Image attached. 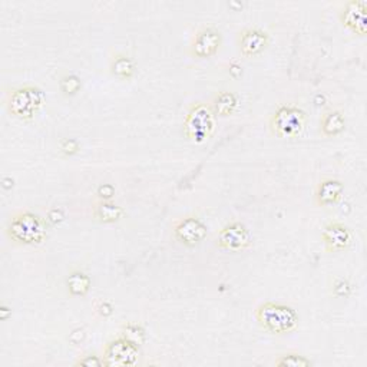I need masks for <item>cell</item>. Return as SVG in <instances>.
Instances as JSON below:
<instances>
[{
    "label": "cell",
    "instance_id": "cell-1",
    "mask_svg": "<svg viewBox=\"0 0 367 367\" xmlns=\"http://www.w3.org/2000/svg\"><path fill=\"white\" fill-rule=\"evenodd\" d=\"M8 239L18 246H39L48 237V221L32 211H18L6 222Z\"/></svg>",
    "mask_w": 367,
    "mask_h": 367
},
{
    "label": "cell",
    "instance_id": "cell-2",
    "mask_svg": "<svg viewBox=\"0 0 367 367\" xmlns=\"http://www.w3.org/2000/svg\"><path fill=\"white\" fill-rule=\"evenodd\" d=\"M254 314L258 326L276 336H284L294 331L300 320L297 312L291 306L276 302L261 303Z\"/></svg>",
    "mask_w": 367,
    "mask_h": 367
},
{
    "label": "cell",
    "instance_id": "cell-3",
    "mask_svg": "<svg viewBox=\"0 0 367 367\" xmlns=\"http://www.w3.org/2000/svg\"><path fill=\"white\" fill-rule=\"evenodd\" d=\"M46 104L45 92L35 85L13 88L6 95V108L22 121H33Z\"/></svg>",
    "mask_w": 367,
    "mask_h": 367
},
{
    "label": "cell",
    "instance_id": "cell-4",
    "mask_svg": "<svg viewBox=\"0 0 367 367\" xmlns=\"http://www.w3.org/2000/svg\"><path fill=\"white\" fill-rule=\"evenodd\" d=\"M215 114L210 102H195L184 119V135L194 144L207 142L215 131Z\"/></svg>",
    "mask_w": 367,
    "mask_h": 367
},
{
    "label": "cell",
    "instance_id": "cell-5",
    "mask_svg": "<svg viewBox=\"0 0 367 367\" xmlns=\"http://www.w3.org/2000/svg\"><path fill=\"white\" fill-rule=\"evenodd\" d=\"M307 124L306 112L291 104H281L277 107L269 121L272 133L281 140H295L303 135Z\"/></svg>",
    "mask_w": 367,
    "mask_h": 367
},
{
    "label": "cell",
    "instance_id": "cell-6",
    "mask_svg": "<svg viewBox=\"0 0 367 367\" xmlns=\"http://www.w3.org/2000/svg\"><path fill=\"white\" fill-rule=\"evenodd\" d=\"M215 246L224 251L241 253L251 246L250 229L241 221H231L220 229Z\"/></svg>",
    "mask_w": 367,
    "mask_h": 367
},
{
    "label": "cell",
    "instance_id": "cell-7",
    "mask_svg": "<svg viewBox=\"0 0 367 367\" xmlns=\"http://www.w3.org/2000/svg\"><path fill=\"white\" fill-rule=\"evenodd\" d=\"M102 359L107 367L135 366L140 361V347L119 336L107 343Z\"/></svg>",
    "mask_w": 367,
    "mask_h": 367
},
{
    "label": "cell",
    "instance_id": "cell-8",
    "mask_svg": "<svg viewBox=\"0 0 367 367\" xmlns=\"http://www.w3.org/2000/svg\"><path fill=\"white\" fill-rule=\"evenodd\" d=\"M222 46V35L217 27L204 26L195 32L192 36L188 53L196 59H207L220 52Z\"/></svg>",
    "mask_w": 367,
    "mask_h": 367
},
{
    "label": "cell",
    "instance_id": "cell-9",
    "mask_svg": "<svg viewBox=\"0 0 367 367\" xmlns=\"http://www.w3.org/2000/svg\"><path fill=\"white\" fill-rule=\"evenodd\" d=\"M173 234L175 240L185 247H195L201 244L208 234L204 221L195 215H185L173 224Z\"/></svg>",
    "mask_w": 367,
    "mask_h": 367
},
{
    "label": "cell",
    "instance_id": "cell-10",
    "mask_svg": "<svg viewBox=\"0 0 367 367\" xmlns=\"http://www.w3.org/2000/svg\"><path fill=\"white\" fill-rule=\"evenodd\" d=\"M270 45V35L261 27H244L237 36L239 52L244 58H254L261 55Z\"/></svg>",
    "mask_w": 367,
    "mask_h": 367
},
{
    "label": "cell",
    "instance_id": "cell-11",
    "mask_svg": "<svg viewBox=\"0 0 367 367\" xmlns=\"http://www.w3.org/2000/svg\"><path fill=\"white\" fill-rule=\"evenodd\" d=\"M321 243L327 253L346 251L353 243V234L347 225L333 221L323 228Z\"/></svg>",
    "mask_w": 367,
    "mask_h": 367
},
{
    "label": "cell",
    "instance_id": "cell-12",
    "mask_svg": "<svg viewBox=\"0 0 367 367\" xmlns=\"http://www.w3.org/2000/svg\"><path fill=\"white\" fill-rule=\"evenodd\" d=\"M339 18L342 25L356 35L364 36L367 33V4L364 0H350L345 4L339 12Z\"/></svg>",
    "mask_w": 367,
    "mask_h": 367
},
{
    "label": "cell",
    "instance_id": "cell-13",
    "mask_svg": "<svg viewBox=\"0 0 367 367\" xmlns=\"http://www.w3.org/2000/svg\"><path fill=\"white\" fill-rule=\"evenodd\" d=\"M345 194V185L336 178L321 180L314 191V203L317 207H331L340 203Z\"/></svg>",
    "mask_w": 367,
    "mask_h": 367
},
{
    "label": "cell",
    "instance_id": "cell-14",
    "mask_svg": "<svg viewBox=\"0 0 367 367\" xmlns=\"http://www.w3.org/2000/svg\"><path fill=\"white\" fill-rule=\"evenodd\" d=\"M239 104H240V99L239 95L236 92H231V91H220L217 92L213 99H211V108L213 112L215 114V116L218 118H227L231 116L239 109Z\"/></svg>",
    "mask_w": 367,
    "mask_h": 367
},
{
    "label": "cell",
    "instance_id": "cell-15",
    "mask_svg": "<svg viewBox=\"0 0 367 367\" xmlns=\"http://www.w3.org/2000/svg\"><path fill=\"white\" fill-rule=\"evenodd\" d=\"M92 214L95 220L99 222L115 224L125 217V210L112 201H101V199H96L92 207Z\"/></svg>",
    "mask_w": 367,
    "mask_h": 367
},
{
    "label": "cell",
    "instance_id": "cell-16",
    "mask_svg": "<svg viewBox=\"0 0 367 367\" xmlns=\"http://www.w3.org/2000/svg\"><path fill=\"white\" fill-rule=\"evenodd\" d=\"M346 129V118L338 111H327L320 119V133L324 138H335Z\"/></svg>",
    "mask_w": 367,
    "mask_h": 367
},
{
    "label": "cell",
    "instance_id": "cell-17",
    "mask_svg": "<svg viewBox=\"0 0 367 367\" xmlns=\"http://www.w3.org/2000/svg\"><path fill=\"white\" fill-rule=\"evenodd\" d=\"M109 72L121 81H131L135 76L137 65L133 59L125 53H115L109 62Z\"/></svg>",
    "mask_w": 367,
    "mask_h": 367
},
{
    "label": "cell",
    "instance_id": "cell-18",
    "mask_svg": "<svg viewBox=\"0 0 367 367\" xmlns=\"http://www.w3.org/2000/svg\"><path fill=\"white\" fill-rule=\"evenodd\" d=\"M91 286V277L84 272H72L68 280H66V287H68L69 294L74 297H85L89 293Z\"/></svg>",
    "mask_w": 367,
    "mask_h": 367
},
{
    "label": "cell",
    "instance_id": "cell-19",
    "mask_svg": "<svg viewBox=\"0 0 367 367\" xmlns=\"http://www.w3.org/2000/svg\"><path fill=\"white\" fill-rule=\"evenodd\" d=\"M121 336L126 339L129 343L141 347L147 342V331L138 323H126L121 328Z\"/></svg>",
    "mask_w": 367,
    "mask_h": 367
},
{
    "label": "cell",
    "instance_id": "cell-20",
    "mask_svg": "<svg viewBox=\"0 0 367 367\" xmlns=\"http://www.w3.org/2000/svg\"><path fill=\"white\" fill-rule=\"evenodd\" d=\"M274 364L279 367H309L313 363L310 359L298 353H286V354H280L276 359Z\"/></svg>",
    "mask_w": 367,
    "mask_h": 367
},
{
    "label": "cell",
    "instance_id": "cell-21",
    "mask_svg": "<svg viewBox=\"0 0 367 367\" xmlns=\"http://www.w3.org/2000/svg\"><path fill=\"white\" fill-rule=\"evenodd\" d=\"M59 88L63 92V95L72 96V95H76L81 91L82 84H81V79L76 75L71 74V75H63L59 79Z\"/></svg>",
    "mask_w": 367,
    "mask_h": 367
},
{
    "label": "cell",
    "instance_id": "cell-22",
    "mask_svg": "<svg viewBox=\"0 0 367 367\" xmlns=\"http://www.w3.org/2000/svg\"><path fill=\"white\" fill-rule=\"evenodd\" d=\"M353 293V284L345 277H336L331 283V294L338 298H347Z\"/></svg>",
    "mask_w": 367,
    "mask_h": 367
},
{
    "label": "cell",
    "instance_id": "cell-23",
    "mask_svg": "<svg viewBox=\"0 0 367 367\" xmlns=\"http://www.w3.org/2000/svg\"><path fill=\"white\" fill-rule=\"evenodd\" d=\"M95 195L98 199H101V201H112V198L115 196V187L112 184L99 185L96 188Z\"/></svg>",
    "mask_w": 367,
    "mask_h": 367
},
{
    "label": "cell",
    "instance_id": "cell-24",
    "mask_svg": "<svg viewBox=\"0 0 367 367\" xmlns=\"http://www.w3.org/2000/svg\"><path fill=\"white\" fill-rule=\"evenodd\" d=\"M59 149H60V152H62L63 155L72 156V155H75L76 152H79L81 147H79V144H78L76 140H68V138H66V140H62V141H60Z\"/></svg>",
    "mask_w": 367,
    "mask_h": 367
},
{
    "label": "cell",
    "instance_id": "cell-25",
    "mask_svg": "<svg viewBox=\"0 0 367 367\" xmlns=\"http://www.w3.org/2000/svg\"><path fill=\"white\" fill-rule=\"evenodd\" d=\"M75 366H86V367H99V366H105L104 359H101L96 354H86L81 357L79 360L75 361Z\"/></svg>",
    "mask_w": 367,
    "mask_h": 367
},
{
    "label": "cell",
    "instance_id": "cell-26",
    "mask_svg": "<svg viewBox=\"0 0 367 367\" xmlns=\"http://www.w3.org/2000/svg\"><path fill=\"white\" fill-rule=\"evenodd\" d=\"M95 312L101 317H109L114 313V306L109 302H99L95 306Z\"/></svg>",
    "mask_w": 367,
    "mask_h": 367
},
{
    "label": "cell",
    "instance_id": "cell-27",
    "mask_svg": "<svg viewBox=\"0 0 367 367\" xmlns=\"http://www.w3.org/2000/svg\"><path fill=\"white\" fill-rule=\"evenodd\" d=\"M63 220H65V214H63V211H62L60 208H52V210L48 213L46 221H48V224H51V225H56V224L62 222Z\"/></svg>",
    "mask_w": 367,
    "mask_h": 367
},
{
    "label": "cell",
    "instance_id": "cell-28",
    "mask_svg": "<svg viewBox=\"0 0 367 367\" xmlns=\"http://www.w3.org/2000/svg\"><path fill=\"white\" fill-rule=\"evenodd\" d=\"M229 75L234 79H237V78H240L243 75V68L237 62H232L229 65Z\"/></svg>",
    "mask_w": 367,
    "mask_h": 367
}]
</instances>
